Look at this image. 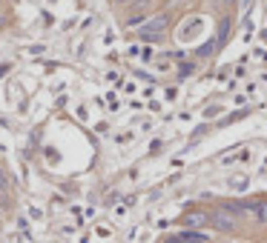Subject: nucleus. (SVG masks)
Masks as SVG:
<instances>
[{"label":"nucleus","mask_w":267,"mask_h":243,"mask_svg":"<svg viewBox=\"0 0 267 243\" xmlns=\"http://www.w3.org/2000/svg\"><path fill=\"white\" fill-rule=\"evenodd\" d=\"M207 223V215L204 212H187L184 215V226H190V229H198V226Z\"/></svg>","instance_id":"nucleus-5"},{"label":"nucleus","mask_w":267,"mask_h":243,"mask_svg":"<svg viewBox=\"0 0 267 243\" xmlns=\"http://www.w3.org/2000/svg\"><path fill=\"white\" fill-rule=\"evenodd\" d=\"M164 29H167V18L158 15V18H152V20H144L141 29H138V35H141V40H158L164 35Z\"/></svg>","instance_id":"nucleus-1"},{"label":"nucleus","mask_w":267,"mask_h":243,"mask_svg":"<svg viewBox=\"0 0 267 243\" xmlns=\"http://www.w3.org/2000/svg\"><path fill=\"white\" fill-rule=\"evenodd\" d=\"M224 3H233V0H224Z\"/></svg>","instance_id":"nucleus-10"},{"label":"nucleus","mask_w":267,"mask_h":243,"mask_svg":"<svg viewBox=\"0 0 267 243\" xmlns=\"http://www.w3.org/2000/svg\"><path fill=\"white\" fill-rule=\"evenodd\" d=\"M207 223H213L215 229H221V232H233L236 229V217L230 212H224V209H215L213 215H207Z\"/></svg>","instance_id":"nucleus-2"},{"label":"nucleus","mask_w":267,"mask_h":243,"mask_svg":"<svg viewBox=\"0 0 267 243\" xmlns=\"http://www.w3.org/2000/svg\"><path fill=\"white\" fill-rule=\"evenodd\" d=\"M169 3H172V6H178V3H181V0H169Z\"/></svg>","instance_id":"nucleus-8"},{"label":"nucleus","mask_w":267,"mask_h":243,"mask_svg":"<svg viewBox=\"0 0 267 243\" xmlns=\"http://www.w3.org/2000/svg\"><path fill=\"white\" fill-rule=\"evenodd\" d=\"M6 189V177H3V174H0V192Z\"/></svg>","instance_id":"nucleus-7"},{"label":"nucleus","mask_w":267,"mask_h":243,"mask_svg":"<svg viewBox=\"0 0 267 243\" xmlns=\"http://www.w3.org/2000/svg\"><path fill=\"white\" fill-rule=\"evenodd\" d=\"M118 3H129V0H118Z\"/></svg>","instance_id":"nucleus-9"},{"label":"nucleus","mask_w":267,"mask_h":243,"mask_svg":"<svg viewBox=\"0 0 267 243\" xmlns=\"http://www.w3.org/2000/svg\"><path fill=\"white\" fill-rule=\"evenodd\" d=\"M230 186H233V189H244V186H247V180H244V177H233Z\"/></svg>","instance_id":"nucleus-6"},{"label":"nucleus","mask_w":267,"mask_h":243,"mask_svg":"<svg viewBox=\"0 0 267 243\" xmlns=\"http://www.w3.org/2000/svg\"><path fill=\"white\" fill-rule=\"evenodd\" d=\"M167 243H207V234H201V232H181V234L167 237Z\"/></svg>","instance_id":"nucleus-4"},{"label":"nucleus","mask_w":267,"mask_h":243,"mask_svg":"<svg viewBox=\"0 0 267 243\" xmlns=\"http://www.w3.org/2000/svg\"><path fill=\"white\" fill-rule=\"evenodd\" d=\"M241 209H244V212H250L258 223H267V200H244V203H241Z\"/></svg>","instance_id":"nucleus-3"}]
</instances>
